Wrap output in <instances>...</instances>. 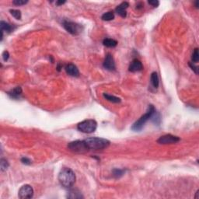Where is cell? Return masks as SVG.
I'll return each mask as SVG.
<instances>
[{"instance_id": "obj_1", "label": "cell", "mask_w": 199, "mask_h": 199, "mask_svg": "<svg viewBox=\"0 0 199 199\" xmlns=\"http://www.w3.org/2000/svg\"><path fill=\"white\" fill-rule=\"evenodd\" d=\"M59 181L62 187L65 188H70L75 184V173L70 168L64 167L61 169L59 173Z\"/></svg>"}, {"instance_id": "obj_2", "label": "cell", "mask_w": 199, "mask_h": 199, "mask_svg": "<svg viewBox=\"0 0 199 199\" xmlns=\"http://www.w3.org/2000/svg\"><path fill=\"white\" fill-rule=\"evenodd\" d=\"M85 142L89 149H94V150H102L108 148L110 146V141L105 138H97V137L88 138L85 139Z\"/></svg>"}, {"instance_id": "obj_3", "label": "cell", "mask_w": 199, "mask_h": 199, "mask_svg": "<svg viewBox=\"0 0 199 199\" xmlns=\"http://www.w3.org/2000/svg\"><path fill=\"white\" fill-rule=\"evenodd\" d=\"M156 113V109L152 105H149L148 108L146 113L142 115L135 123L132 127V129L134 131H140L143 127H144L145 124L148 121L149 119L152 118V116L154 115Z\"/></svg>"}, {"instance_id": "obj_4", "label": "cell", "mask_w": 199, "mask_h": 199, "mask_svg": "<svg viewBox=\"0 0 199 199\" xmlns=\"http://www.w3.org/2000/svg\"><path fill=\"white\" fill-rule=\"evenodd\" d=\"M97 128V123L94 119H87L79 123L77 125L78 130L81 132L90 134L96 131Z\"/></svg>"}, {"instance_id": "obj_5", "label": "cell", "mask_w": 199, "mask_h": 199, "mask_svg": "<svg viewBox=\"0 0 199 199\" xmlns=\"http://www.w3.org/2000/svg\"><path fill=\"white\" fill-rule=\"evenodd\" d=\"M68 149L75 153H86L89 150L85 140H76L69 142L68 145Z\"/></svg>"}, {"instance_id": "obj_6", "label": "cell", "mask_w": 199, "mask_h": 199, "mask_svg": "<svg viewBox=\"0 0 199 199\" xmlns=\"http://www.w3.org/2000/svg\"><path fill=\"white\" fill-rule=\"evenodd\" d=\"M63 26L68 32L73 35L79 34L83 31V28L80 25L74 22H72V21H63Z\"/></svg>"}, {"instance_id": "obj_7", "label": "cell", "mask_w": 199, "mask_h": 199, "mask_svg": "<svg viewBox=\"0 0 199 199\" xmlns=\"http://www.w3.org/2000/svg\"><path fill=\"white\" fill-rule=\"evenodd\" d=\"M18 196L21 199L31 198L34 196V189L31 185L25 184L19 190Z\"/></svg>"}, {"instance_id": "obj_8", "label": "cell", "mask_w": 199, "mask_h": 199, "mask_svg": "<svg viewBox=\"0 0 199 199\" xmlns=\"http://www.w3.org/2000/svg\"><path fill=\"white\" fill-rule=\"evenodd\" d=\"M180 141V138L177 136H174L170 134L165 135L159 137L157 142L159 144L162 145H167V144H173V143H177Z\"/></svg>"}, {"instance_id": "obj_9", "label": "cell", "mask_w": 199, "mask_h": 199, "mask_svg": "<svg viewBox=\"0 0 199 199\" xmlns=\"http://www.w3.org/2000/svg\"><path fill=\"white\" fill-rule=\"evenodd\" d=\"M103 65H104V69H108L109 71H113L115 69V62H114V58L112 57L110 54L107 55Z\"/></svg>"}, {"instance_id": "obj_10", "label": "cell", "mask_w": 199, "mask_h": 199, "mask_svg": "<svg viewBox=\"0 0 199 199\" xmlns=\"http://www.w3.org/2000/svg\"><path fill=\"white\" fill-rule=\"evenodd\" d=\"M142 69H143V65H142V63L141 62V61H139L137 59H135L131 62L128 70L132 72H136L142 71Z\"/></svg>"}, {"instance_id": "obj_11", "label": "cell", "mask_w": 199, "mask_h": 199, "mask_svg": "<svg viewBox=\"0 0 199 199\" xmlns=\"http://www.w3.org/2000/svg\"><path fill=\"white\" fill-rule=\"evenodd\" d=\"M65 72H67L68 75H71V76H73V77H78L79 75V71L78 68L75 66L74 64H68L66 65L65 68Z\"/></svg>"}, {"instance_id": "obj_12", "label": "cell", "mask_w": 199, "mask_h": 199, "mask_svg": "<svg viewBox=\"0 0 199 199\" xmlns=\"http://www.w3.org/2000/svg\"><path fill=\"white\" fill-rule=\"evenodd\" d=\"M128 6H129V4H128V2H124L121 3L119 6H117V8L115 9L116 12L118 13L119 16H121V17H126L127 16V12H126V10L128 8Z\"/></svg>"}, {"instance_id": "obj_13", "label": "cell", "mask_w": 199, "mask_h": 199, "mask_svg": "<svg viewBox=\"0 0 199 199\" xmlns=\"http://www.w3.org/2000/svg\"><path fill=\"white\" fill-rule=\"evenodd\" d=\"M9 96L11 97L12 98H14V99H17V98L20 97V96L22 94V89L20 86H17V87L14 88L13 89H12L11 91H10L8 93Z\"/></svg>"}, {"instance_id": "obj_14", "label": "cell", "mask_w": 199, "mask_h": 199, "mask_svg": "<svg viewBox=\"0 0 199 199\" xmlns=\"http://www.w3.org/2000/svg\"><path fill=\"white\" fill-rule=\"evenodd\" d=\"M67 197L69 198H72V199H76V198H83V196L81 194V192H79L77 190H71L68 193Z\"/></svg>"}, {"instance_id": "obj_15", "label": "cell", "mask_w": 199, "mask_h": 199, "mask_svg": "<svg viewBox=\"0 0 199 199\" xmlns=\"http://www.w3.org/2000/svg\"><path fill=\"white\" fill-rule=\"evenodd\" d=\"M103 45L108 48H114L118 45V41L111 38H105L103 41Z\"/></svg>"}, {"instance_id": "obj_16", "label": "cell", "mask_w": 199, "mask_h": 199, "mask_svg": "<svg viewBox=\"0 0 199 199\" xmlns=\"http://www.w3.org/2000/svg\"><path fill=\"white\" fill-rule=\"evenodd\" d=\"M150 80H151V83H152V85L153 86V87L156 88V89L159 87V76H158V74H157L156 72H152V75H151Z\"/></svg>"}, {"instance_id": "obj_17", "label": "cell", "mask_w": 199, "mask_h": 199, "mask_svg": "<svg viewBox=\"0 0 199 199\" xmlns=\"http://www.w3.org/2000/svg\"><path fill=\"white\" fill-rule=\"evenodd\" d=\"M104 97L107 100L111 102V103H115V104H118V103H120L121 102L120 98L117 97H115V96L110 95V94H104Z\"/></svg>"}, {"instance_id": "obj_18", "label": "cell", "mask_w": 199, "mask_h": 199, "mask_svg": "<svg viewBox=\"0 0 199 199\" xmlns=\"http://www.w3.org/2000/svg\"><path fill=\"white\" fill-rule=\"evenodd\" d=\"M0 26H1V31H6V32H11L12 31V26L10 24H9L8 23L4 22V21H1L0 23Z\"/></svg>"}, {"instance_id": "obj_19", "label": "cell", "mask_w": 199, "mask_h": 199, "mask_svg": "<svg viewBox=\"0 0 199 199\" xmlns=\"http://www.w3.org/2000/svg\"><path fill=\"white\" fill-rule=\"evenodd\" d=\"M101 19L104 21H110L114 19V14L113 12H105L102 15Z\"/></svg>"}, {"instance_id": "obj_20", "label": "cell", "mask_w": 199, "mask_h": 199, "mask_svg": "<svg viewBox=\"0 0 199 199\" xmlns=\"http://www.w3.org/2000/svg\"><path fill=\"white\" fill-rule=\"evenodd\" d=\"M125 173V170H121V169H114L113 170V176L116 178H119L121 176L124 174Z\"/></svg>"}, {"instance_id": "obj_21", "label": "cell", "mask_w": 199, "mask_h": 199, "mask_svg": "<svg viewBox=\"0 0 199 199\" xmlns=\"http://www.w3.org/2000/svg\"><path fill=\"white\" fill-rule=\"evenodd\" d=\"M0 167H1V170L5 171L7 170L9 167V162L8 161L5 159H1V162H0Z\"/></svg>"}, {"instance_id": "obj_22", "label": "cell", "mask_w": 199, "mask_h": 199, "mask_svg": "<svg viewBox=\"0 0 199 199\" xmlns=\"http://www.w3.org/2000/svg\"><path fill=\"white\" fill-rule=\"evenodd\" d=\"M191 59H192V61L195 63L198 62L199 61V54H198V48H195V51H194L193 54H192V57H191Z\"/></svg>"}, {"instance_id": "obj_23", "label": "cell", "mask_w": 199, "mask_h": 199, "mask_svg": "<svg viewBox=\"0 0 199 199\" xmlns=\"http://www.w3.org/2000/svg\"><path fill=\"white\" fill-rule=\"evenodd\" d=\"M10 13L16 20H20L21 19V12L18 10H11Z\"/></svg>"}, {"instance_id": "obj_24", "label": "cell", "mask_w": 199, "mask_h": 199, "mask_svg": "<svg viewBox=\"0 0 199 199\" xmlns=\"http://www.w3.org/2000/svg\"><path fill=\"white\" fill-rule=\"evenodd\" d=\"M28 2V1H24V0H14L12 3L16 6H22V5H25Z\"/></svg>"}, {"instance_id": "obj_25", "label": "cell", "mask_w": 199, "mask_h": 199, "mask_svg": "<svg viewBox=\"0 0 199 199\" xmlns=\"http://www.w3.org/2000/svg\"><path fill=\"white\" fill-rule=\"evenodd\" d=\"M21 162H22L23 164L26 165H30L31 163V160L29 158H27V157H23V158L21 159Z\"/></svg>"}, {"instance_id": "obj_26", "label": "cell", "mask_w": 199, "mask_h": 199, "mask_svg": "<svg viewBox=\"0 0 199 199\" xmlns=\"http://www.w3.org/2000/svg\"><path fill=\"white\" fill-rule=\"evenodd\" d=\"M189 65H190V67L191 68V69L193 70V71H195V72L196 74L198 73V66H195L194 64H192L191 62H189Z\"/></svg>"}, {"instance_id": "obj_27", "label": "cell", "mask_w": 199, "mask_h": 199, "mask_svg": "<svg viewBox=\"0 0 199 199\" xmlns=\"http://www.w3.org/2000/svg\"><path fill=\"white\" fill-rule=\"evenodd\" d=\"M9 57H10V54L7 51H5L4 52L2 53V59L4 60L5 61H6L9 59Z\"/></svg>"}, {"instance_id": "obj_28", "label": "cell", "mask_w": 199, "mask_h": 199, "mask_svg": "<svg viewBox=\"0 0 199 199\" xmlns=\"http://www.w3.org/2000/svg\"><path fill=\"white\" fill-rule=\"evenodd\" d=\"M149 4L152 5V6H154V7H157V6H159V2L157 0H152V1H149Z\"/></svg>"}, {"instance_id": "obj_29", "label": "cell", "mask_w": 199, "mask_h": 199, "mask_svg": "<svg viewBox=\"0 0 199 199\" xmlns=\"http://www.w3.org/2000/svg\"><path fill=\"white\" fill-rule=\"evenodd\" d=\"M65 2V1H57V2H56V4H57L58 6H60V5L64 4Z\"/></svg>"}, {"instance_id": "obj_30", "label": "cell", "mask_w": 199, "mask_h": 199, "mask_svg": "<svg viewBox=\"0 0 199 199\" xmlns=\"http://www.w3.org/2000/svg\"><path fill=\"white\" fill-rule=\"evenodd\" d=\"M198 191H197V192H196V195H196V196H195V198H196V199H198Z\"/></svg>"}]
</instances>
